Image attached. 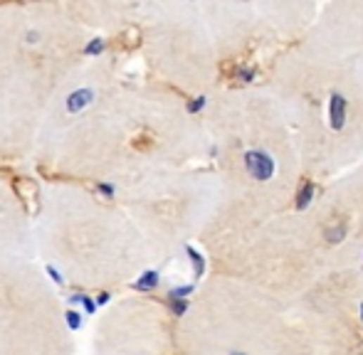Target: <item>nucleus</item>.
<instances>
[{
    "label": "nucleus",
    "instance_id": "obj_1",
    "mask_svg": "<svg viewBox=\"0 0 363 355\" xmlns=\"http://www.w3.org/2000/svg\"><path fill=\"white\" fill-rule=\"evenodd\" d=\"M242 163H245V170L250 173V178H255V181H260V183L269 181L274 175V168H277L272 155H269L267 150H260V148L245 150Z\"/></svg>",
    "mask_w": 363,
    "mask_h": 355
},
{
    "label": "nucleus",
    "instance_id": "obj_2",
    "mask_svg": "<svg viewBox=\"0 0 363 355\" xmlns=\"http://www.w3.org/2000/svg\"><path fill=\"white\" fill-rule=\"evenodd\" d=\"M329 119H331V129L341 131L343 124H346V99L341 94H331V101H329Z\"/></svg>",
    "mask_w": 363,
    "mask_h": 355
},
{
    "label": "nucleus",
    "instance_id": "obj_3",
    "mask_svg": "<svg viewBox=\"0 0 363 355\" xmlns=\"http://www.w3.org/2000/svg\"><path fill=\"white\" fill-rule=\"evenodd\" d=\"M324 235H326L329 245H338V242L343 240V235H346V222H343L341 217H336V220H331L324 227Z\"/></svg>",
    "mask_w": 363,
    "mask_h": 355
},
{
    "label": "nucleus",
    "instance_id": "obj_4",
    "mask_svg": "<svg viewBox=\"0 0 363 355\" xmlns=\"http://www.w3.org/2000/svg\"><path fill=\"white\" fill-rule=\"evenodd\" d=\"M314 193H317V186H314L312 181H304L302 186H299L294 207H297V210H307V207L312 205V200H314Z\"/></svg>",
    "mask_w": 363,
    "mask_h": 355
},
{
    "label": "nucleus",
    "instance_id": "obj_5",
    "mask_svg": "<svg viewBox=\"0 0 363 355\" xmlns=\"http://www.w3.org/2000/svg\"><path fill=\"white\" fill-rule=\"evenodd\" d=\"M186 252H188V257H191V262H193V271H196V276L200 279L203 271H205V259H203L200 252H196L193 247H186Z\"/></svg>",
    "mask_w": 363,
    "mask_h": 355
},
{
    "label": "nucleus",
    "instance_id": "obj_6",
    "mask_svg": "<svg viewBox=\"0 0 363 355\" xmlns=\"http://www.w3.org/2000/svg\"><path fill=\"white\" fill-rule=\"evenodd\" d=\"M156 284H158V274L156 271H146V274L139 279V284H136V289H156Z\"/></svg>",
    "mask_w": 363,
    "mask_h": 355
},
{
    "label": "nucleus",
    "instance_id": "obj_7",
    "mask_svg": "<svg viewBox=\"0 0 363 355\" xmlns=\"http://www.w3.org/2000/svg\"><path fill=\"white\" fill-rule=\"evenodd\" d=\"M203 106H205V96H196V99H193L191 104H188V111H191V114H198V111H200Z\"/></svg>",
    "mask_w": 363,
    "mask_h": 355
},
{
    "label": "nucleus",
    "instance_id": "obj_8",
    "mask_svg": "<svg viewBox=\"0 0 363 355\" xmlns=\"http://www.w3.org/2000/svg\"><path fill=\"white\" fill-rule=\"evenodd\" d=\"M361 323H363V304H361Z\"/></svg>",
    "mask_w": 363,
    "mask_h": 355
},
{
    "label": "nucleus",
    "instance_id": "obj_9",
    "mask_svg": "<svg viewBox=\"0 0 363 355\" xmlns=\"http://www.w3.org/2000/svg\"><path fill=\"white\" fill-rule=\"evenodd\" d=\"M230 355H245V353H230Z\"/></svg>",
    "mask_w": 363,
    "mask_h": 355
}]
</instances>
